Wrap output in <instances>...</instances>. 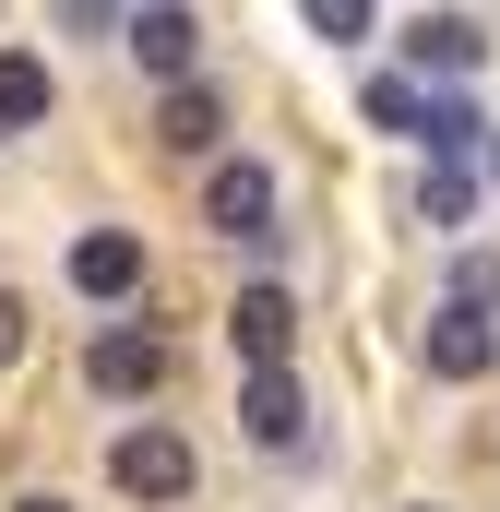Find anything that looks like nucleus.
I'll return each mask as SVG.
<instances>
[{
	"label": "nucleus",
	"instance_id": "1",
	"mask_svg": "<svg viewBox=\"0 0 500 512\" xmlns=\"http://www.w3.org/2000/svg\"><path fill=\"white\" fill-rule=\"evenodd\" d=\"M191 477H203V465H191V441H179L167 417H143V429H120V441H108V489H120V501H143V512L191 501Z\"/></svg>",
	"mask_w": 500,
	"mask_h": 512
},
{
	"label": "nucleus",
	"instance_id": "2",
	"mask_svg": "<svg viewBox=\"0 0 500 512\" xmlns=\"http://www.w3.org/2000/svg\"><path fill=\"white\" fill-rule=\"evenodd\" d=\"M120 48L143 84H191L203 72V12L191 0H143V12H120Z\"/></svg>",
	"mask_w": 500,
	"mask_h": 512
},
{
	"label": "nucleus",
	"instance_id": "3",
	"mask_svg": "<svg viewBox=\"0 0 500 512\" xmlns=\"http://www.w3.org/2000/svg\"><path fill=\"white\" fill-rule=\"evenodd\" d=\"M203 227H215V239H250V251H274V239H286V227H274V167H262V155L203 167Z\"/></svg>",
	"mask_w": 500,
	"mask_h": 512
},
{
	"label": "nucleus",
	"instance_id": "4",
	"mask_svg": "<svg viewBox=\"0 0 500 512\" xmlns=\"http://www.w3.org/2000/svg\"><path fill=\"white\" fill-rule=\"evenodd\" d=\"M84 382L108 393V405H143V393H167V334H155V322H108V334L84 346Z\"/></svg>",
	"mask_w": 500,
	"mask_h": 512
},
{
	"label": "nucleus",
	"instance_id": "5",
	"mask_svg": "<svg viewBox=\"0 0 500 512\" xmlns=\"http://www.w3.org/2000/svg\"><path fill=\"white\" fill-rule=\"evenodd\" d=\"M417 370H429V382H489V370H500V322L441 298V310L417 322Z\"/></svg>",
	"mask_w": 500,
	"mask_h": 512
},
{
	"label": "nucleus",
	"instance_id": "6",
	"mask_svg": "<svg viewBox=\"0 0 500 512\" xmlns=\"http://www.w3.org/2000/svg\"><path fill=\"white\" fill-rule=\"evenodd\" d=\"M227 358H239V370H286V358H298V298H286V286H239V298H227Z\"/></svg>",
	"mask_w": 500,
	"mask_h": 512
},
{
	"label": "nucleus",
	"instance_id": "7",
	"mask_svg": "<svg viewBox=\"0 0 500 512\" xmlns=\"http://www.w3.org/2000/svg\"><path fill=\"white\" fill-rule=\"evenodd\" d=\"M239 429H250V453H310V393H298V370H239Z\"/></svg>",
	"mask_w": 500,
	"mask_h": 512
},
{
	"label": "nucleus",
	"instance_id": "8",
	"mask_svg": "<svg viewBox=\"0 0 500 512\" xmlns=\"http://www.w3.org/2000/svg\"><path fill=\"white\" fill-rule=\"evenodd\" d=\"M72 286H84L96 310L143 298V227H84V239H72Z\"/></svg>",
	"mask_w": 500,
	"mask_h": 512
},
{
	"label": "nucleus",
	"instance_id": "9",
	"mask_svg": "<svg viewBox=\"0 0 500 512\" xmlns=\"http://www.w3.org/2000/svg\"><path fill=\"white\" fill-rule=\"evenodd\" d=\"M155 143H167V155H215V143H227V96H215L203 72L167 84V96H155Z\"/></svg>",
	"mask_w": 500,
	"mask_h": 512
},
{
	"label": "nucleus",
	"instance_id": "10",
	"mask_svg": "<svg viewBox=\"0 0 500 512\" xmlns=\"http://www.w3.org/2000/svg\"><path fill=\"white\" fill-rule=\"evenodd\" d=\"M405 60H417V84H453V72L489 60V36H477L465 12H417V24H405Z\"/></svg>",
	"mask_w": 500,
	"mask_h": 512
},
{
	"label": "nucleus",
	"instance_id": "11",
	"mask_svg": "<svg viewBox=\"0 0 500 512\" xmlns=\"http://www.w3.org/2000/svg\"><path fill=\"white\" fill-rule=\"evenodd\" d=\"M48 108H60V72L36 48H0V131H48Z\"/></svg>",
	"mask_w": 500,
	"mask_h": 512
},
{
	"label": "nucleus",
	"instance_id": "12",
	"mask_svg": "<svg viewBox=\"0 0 500 512\" xmlns=\"http://www.w3.org/2000/svg\"><path fill=\"white\" fill-rule=\"evenodd\" d=\"M417 143H429V155H489V120H477L453 84H417Z\"/></svg>",
	"mask_w": 500,
	"mask_h": 512
},
{
	"label": "nucleus",
	"instance_id": "13",
	"mask_svg": "<svg viewBox=\"0 0 500 512\" xmlns=\"http://www.w3.org/2000/svg\"><path fill=\"white\" fill-rule=\"evenodd\" d=\"M417 215H429V227H465V215H477V167H465V155H429V179H417Z\"/></svg>",
	"mask_w": 500,
	"mask_h": 512
},
{
	"label": "nucleus",
	"instance_id": "14",
	"mask_svg": "<svg viewBox=\"0 0 500 512\" xmlns=\"http://www.w3.org/2000/svg\"><path fill=\"white\" fill-rule=\"evenodd\" d=\"M370 131H417V72H370Z\"/></svg>",
	"mask_w": 500,
	"mask_h": 512
},
{
	"label": "nucleus",
	"instance_id": "15",
	"mask_svg": "<svg viewBox=\"0 0 500 512\" xmlns=\"http://www.w3.org/2000/svg\"><path fill=\"white\" fill-rule=\"evenodd\" d=\"M298 12H310V36H334V48H358V36L381 24L370 0H298Z\"/></svg>",
	"mask_w": 500,
	"mask_h": 512
},
{
	"label": "nucleus",
	"instance_id": "16",
	"mask_svg": "<svg viewBox=\"0 0 500 512\" xmlns=\"http://www.w3.org/2000/svg\"><path fill=\"white\" fill-rule=\"evenodd\" d=\"M453 310H500V251H465V262H453Z\"/></svg>",
	"mask_w": 500,
	"mask_h": 512
},
{
	"label": "nucleus",
	"instance_id": "17",
	"mask_svg": "<svg viewBox=\"0 0 500 512\" xmlns=\"http://www.w3.org/2000/svg\"><path fill=\"white\" fill-rule=\"evenodd\" d=\"M24 322H36V310H24V286H0V370L24 358Z\"/></svg>",
	"mask_w": 500,
	"mask_h": 512
},
{
	"label": "nucleus",
	"instance_id": "18",
	"mask_svg": "<svg viewBox=\"0 0 500 512\" xmlns=\"http://www.w3.org/2000/svg\"><path fill=\"white\" fill-rule=\"evenodd\" d=\"M12 512H72V501H60V489H36V501H12Z\"/></svg>",
	"mask_w": 500,
	"mask_h": 512
}]
</instances>
